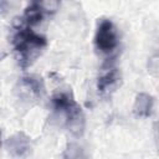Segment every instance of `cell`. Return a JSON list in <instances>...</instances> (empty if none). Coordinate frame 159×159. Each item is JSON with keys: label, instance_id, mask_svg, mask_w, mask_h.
<instances>
[{"label": "cell", "instance_id": "cell-1", "mask_svg": "<svg viewBox=\"0 0 159 159\" xmlns=\"http://www.w3.org/2000/svg\"><path fill=\"white\" fill-rule=\"evenodd\" d=\"M47 41L43 36L34 32L22 20L12 32V46L16 60L21 68L30 67L46 47Z\"/></svg>", "mask_w": 159, "mask_h": 159}, {"label": "cell", "instance_id": "cell-2", "mask_svg": "<svg viewBox=\"0 0 159 159\" xmlns=\"http://www.w3.org/2000/svg\"><path fill=\"white\" fill-rule=\"evenodd\" d=\"M52 104L56 112L65 116V124L68 132L75 137H81L84 132V114L78 103L70 92H57L52 97Z\"/></svg>", "mask_w": 159, "mask_h": 159}, {"label": "cell", "instance_id": "cell-3", "mask_svg": "<svg viewBox=\"0 0 159 159\" xmlns=\"http://www.w3.org/2000/svg\"><path fill=\"white\" fill-rule=\"evenodd\" d=\"M94 45L103 53H111L118 46V32L111 20L104 19L98 24L94 35Z\"/></svg>", "mask_w": 159, "mask_h": 159}, {"label": "cell", "instance_id": "cell-4", "mask_svg": "<svg viewBox=\"0 0 159 159\" xmlns=\"http://www.w3.org/2000/svg\"><path fill=\"white\" fill-rule=\"evenodd\" d=\"M5 147L7 149V152L16 158H22V157H27L29 153L31 152V142L30 138L22 133H15L14 135L9 137L5 142Z\"/></svg>", "mask_w": 159, "mask_h": 159}, {"label": "cell", "instance_id": "cell-5", "mask_svg": "<svg viewBox=\"0 0 159 159\" xmlns=\"http://www.w3.org/2000/svg\"><path fill=\"white\" fill-rule=\"evenodd\" d=\"M119 80H120V73H119L118 68H116L112 65H109L107 68L103 67V72L98 77V81H97L98 92L107 93V92L114 89L117 87V84L119 83Z\"/></svg>", "mask_w": 159, "mask_h": 159}, {"label": "cell", "instance_id": "cell-6", "mask_svg": "<svg viewBox=\"0 0 159 159\" xmlns=\"http://www.w3.org/2000/svg\"><path fill=\"white\" fill-rule=\"evenodd\" d=\"M154 107V98L145 92H140L135 96L134 104H133V113L137 117L148 118L153 113Z\"/></svg>", "mask_w": 159, "mask_h": 159}, {"label": "cell", "instance_id": "cell-7", "mask_svg": "<svg viewBox=\"0 0 159 159\" xmlns=\"http://www.w3.org/2000/svg\"><path fill=\"white\" fill-rule=\"evenodd\" d=\"M43 11L42 9L40 7V5L37 2L30 5L29 7H26L24 15H22V21L27 25V26H34V25H37L39 22H41L42 17H43Z\"/></svg>", "mask_w": 159, "mask_h": 159}, {"label": "cell", "instance_id": "cell-8", "mask_svg": "<svg viewBox=\"0 0 159 159\" xmlns=\"http://www.w3.org/2000/svg\"><path fill=\"white\" fill-rule=\"evenodd\" d=\"M21 83L35 96H41L45 91L43 87V82L41 81V78L36 77V76H26L21 78Z\"/></svg>", "mask_w": 159, "mask_h": 159}, {"label": "cell", "instance_id": "cell-9", "mask_svg": "<svg viewBox=\"0 0 159 159\" xmlns=\"http://www.w3.org/2000/svg\"><path fill=\"white\" fill-rule=\"evenodd\" d=\"M37 4L45 14H53L58 10L61 0H37Z\"/></svg>", "mask_w": 159, "mask_h": 159}, {"label": "cell", "instance_id": "cell-10", "mask_svg": "<svg viewBox=\"0 0 159 159\" xmlns=\"http://www.w3.org/2000/svg\"><path fill=\"white\" fill-rule=\"evenodd\" d=\"M34 1H37V0H34Z\"/></svg>", "mask_w": 159, "mask_h": 159}]
</instances>
